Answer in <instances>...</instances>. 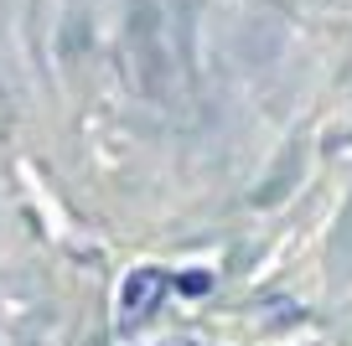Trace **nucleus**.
<instances>
[{
	"instance_id": "f257e3e1",
	"label": "nucleus",
	"mask_w": 352,
	"mask_h": 346,
	"mask_svg": "<svg viewBox=\"0 0 352 346\" xmlns=\"http://www.w3.org/2000/svg\"><path fill=\"white\" fill-rule=\"evenodd\" d=\"M161 284H166V274H155V269L130 274V279H124V295H120V315H140L145 305L161 295Z\"/></svg>"
},
{
	"instance_id": "f03ea898",
	"label": "nucleus",
	"mask_w": 352,
	"mask_h": 346,
	"mask_svg": "<svg viewBox=\"0 0 352 346\" xmlns=\"http://www.w3.org/2000/svg\"><path fill=\"white\" fill-rule=\"evenodd\" d=\"M176 284H182V295H208V290H212V274H197V269H192V274H182Z\"/></svg>"
}]
</instances>
